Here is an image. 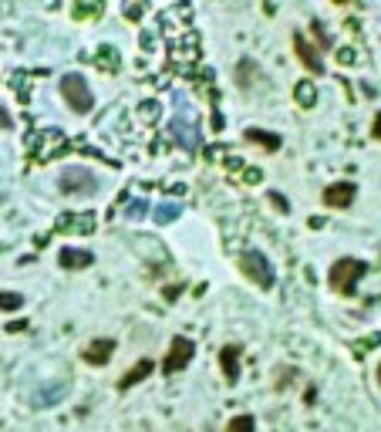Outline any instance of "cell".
Instances as JSON below:
<instances>
[{"mask_svg": "<svg viewBox=\"0 0 381 432\" xmlns=\"http://www.w3.org/2000/svg\"><path fill=\"white\" fill-rule=\"evenodd\" d=\"M368 274V264L365 260H355V257H344V260H338L334 267H330V287L338 294H344V297H355L357 291V280Z\"/></svg>", "mask_w": 381, "mask_h": 432, "instance_id": "cell-1", "label": "cell"}, {"mask_svg": "<svg viewBox=\"0 0 381 432\" xmlns=\"http://www.w3.org/2000/svg\"><path fill=\"white\" fill-rule=\"evenodd\" d=\"M61 95H64V102L71 105L78 115H88L91 108H95V95H91L88 81H85L81 75H64L61 78Z\"/></svg>", "mask_w": 381, "mask_h": 432, "instance_id": "cell-2", "label": "cell"}, {"mask_svg": "<svg viewBox=\"0 0 381 432\" xmlns=\"http://www.w3.org/2000/svg\"><path fill=\"white\" fill-rule=\"evenodd\" d=\"M240 270L254 280L256 287H263V291L273 287V267H270V260L260 254V250H246V254L240 257Z\"/></svg>", "mask_w": 381, "mask_h": 432, "instance_id": "cell-3", "label": "cell"}, {"mask_svg": "<svg viewBox=\"0 0 381 432\" xmlns=\"http://www.w3.org/2000/svg\"><path fill=\"white\" fill-rule=\"evenodd\" d=\"M172 135H176V139L182 142V149H189V153L199 145V125H196V118H192L186 102H179V115H176V122H172Z\"/></svg>", "mask_w": 381, "mask_h": 432, "instance_id": "cell-4", "label": "cell"}, {"mask_svg": "<svg viewBox=\"0 0 381 432\" xmlns=\"http://www.w3.org/2000/svg\"><path fill=\"white\" fill-rule=\"evenodd\" d=\"M58 186H61V192H78V196H91V192L98 190L95 176H91L85 165H71V169H64L61 179H58Z\"/></svg>", "mask_w": 381, "mask_h": 432, "instance_id": "cell-5", "label": "cell"}, {"mask_svg": "<svg viewBox=\"0 0 381 432\" xmlns=\"http://www.w3.org/2000/svg\"><path fill=\"white\" fill-rule=\"evenodd\" d=\"M192 341L189 338H172V344H169V355H165V361H162V371L165 375H176L179 369H186L192 361Z\"/></svg>", "mask_w": 381, "mask_h": 432, "instance_id": "cell-6", "label": "cell"}, {"mask_svg": "<svg viewBox=\"0 0 381 432\" xmlns=\"http://www.w3.org/2000/svg\"><path fill=\"white\" fill-rule=\"evenodd\" d=\"M98 227V216L95 213H61L58 216V223H54V230L58 233H91V230Z\"/></svg>", "mask_w": 381, "mask_h": 432, "instance_id": "cell-7", "label": "cell"}, {"mask_svg": "<svg viewBox=\"0 0 381 432\" xmlns=\"http://www.w3.org/2000/svg\"><path fill=\"white\" fill-rule=\"evenodd\" d=\"M293 51H297V58H301V64H304V68H310L314 75H324V61H320L318 48H310V44H307V38L301 34V31L293 34Z\"/></svg>", "mask_w": 381, "mask_h": 432, "instance_id": "cell-8", "label": "cell"}, {"mask_svg": "<svg viewBox=\"0 0 381 432\" xmlns=\"http://www.w3.org/2000/svg\"><path fill=\"white\" fill-rule=\"evenodd\" d=\"M112 351H115V341H112V338H98V341H88V344H85L81 358H85L88 365H108V361H112Z\"/></svg>", "mask_w": 381, "mask_h": 432, "instance_id": "cell-9", "label": "cell"}, {"mask_svg": "<svg viewBox=\"0 0 381 432\" xmlns=\"http://www.w3.org/2000/svg\"><path fill=\"white\" fill-rule=\"evenodd\" d=\"M351 200H355V182H334L324 190V203L330 210H344V206H351Z\"/></svg>", "mask_w": 381, "mask_h": 432, "instance_id": "cell-10", "label": "cell"}, {"mask_svg": "<svg viewBox=\"0 0 381 432\" xmlns=\"http://www.w3.org/2000/svg\"><path fill=\"white\" fill-rule=\"evenodd\" d=\"M58 260H61V267H68V270H85L95 264V254H91V250H75V247H68V250H61Z\"/></svg>", "mask_w": 381, "mask_h": 432, "instance_id": "cell-11", "label": "cell"}, {"mask_svg": "<svg viewBox=\"0 0 381 432\" xmlns=\"http://www.w3.org/2000/svg\"><path fill=\"white\" fill-rule=\"evenodd\" d=\"M219 365H223V375H226V381L240 379V348H236V344H226V348L219 351Z\"/></svg>", "mask_w": 381, "mask_h": 432, "instance_id": "cell-12", "label": "cell"}, {"mask_svg": "<svg viewBox=\"0 0 381 432\" xmlns=\"http://www.w3.org/2000/svg\"><path fill=\"white\" fill-rule=\"evenodd\" d=\"M149 375H152V361H149V358H142L139 365H135V369H128L125 375L118 379V389L125 392V389H132V385H139V381H142V379H149Z\"/></svg>", "mask_w": 381, "mask_h": 432, "instance_id": "cell-13", "label": "cell"}, {"mask_svg": "<svg viewBox=\"0 0 381 432\" xmlns=\"http://www.w3.org/2000/svg\"><path fill=\"white\" fill-rule=\"evenodd\" d=\"M243 135H246L250 145H263L267 153H277V149H280V135H273V132H263V128H246Z\"/></svg>", "mask_w": 381, "mask_h": 432, "instance_id": "cell-14", "label": "cell"}, {"mask_svg": "<svg viewBox=\"0 0 381 432\" xmlns=\"http://www.w3.org/2000/svg\"><path fill=\"white\" fill-rule=\"evenodd\" d=\"M293 98H297L301 108H314V105H318V88H314V81H297Z\"/></svg>", "mask_w": 381, "mask_h": 432, "instance_id": "cell-15", "label": "cell"}, {"mask_svg": "<svg viewBox=\"0 0 381 432\" xmlns=\"http://www.w3.org/2000/svg\"><path fill=\"white\" fill-rule=\"evenodd\" d=\"M95 64H102V68L115 71V68H118V51H115L112 44H105V48H98V58H95Z\"/></svg>", "mask_w": 381, "mask_h": 432, "instance_id": "cell-16", "label": "cell"}, {"mask_svg": "<svg viewBox=\"0 0 381 432\" xmlns=\"http://www.w3.org/2000/svg\"><path fill=\"white\" fill-rule=\"evenodd\" d=\"M102 4H75L71 7V17H78V21H85V17H102Z\"/></svg>", "mask_w": 381, "mask_h": 432, "instance_id": "cell-17", "label": "cell"}, {"mask_svg": "<svg viewBox=\"0 0 381 432\" xmlns=\"http://www.w3.org/2000/svg\"><path fill=\"white\" fill-rule=\"evenodd\" d=\"M179 213H182V206H179V203H162V206H155V220H159V223H172V220H176Z\"/></svg>", "mask_w": 381, "mask_h": 432, "instance_id": "cell-18", "label": "cell"}, {"mask_svg": "<svg viewBox=\"0 0 381 432\" xmlns=\"http://www.w3.org/2000/svg\"><path fill=\"white\" fill-rule=\"evenodd\" d=\"M256 429V422L254 416H236V419H229L226 432H254Z\"/></svg>", "mask_w": 381, "mask_h": 432, "instance_id": "cell-19", "label": "cell"}, {"mask_svg": "<svg viewBox=\"0 0 381 432\" xmlns=\"http://www.w3.org/2000/svg\"><path fill=\"white\" fill-rule=\"evenodd\" d=\"M24 304V297L14 291H0V311H17V307Z\"/></svg>", "mask_w": 381, "mask_h": 432, "instance_id": "cell-20", "label": "cell"}, {"mask_svg": "<svg viewBox=\"0 0 381 432\" xmlns=\"http://www.w3.org/2000/svg\"><path fill=\"white\" fill-rule=\"evenodd\" d=\"M145 213H149V203H132L125 210V216H132V220H139V216H145Z\"/></svg>", "mask_w": 381, "mask_h": 432, "instance_id": "cell-21", "label": "cell"}, {"mask_svg": "<svg viewBox=\"0 0 381 432\" xmlns=\"http://www.w3.org/2000/svg\"><path fill=\"white\" fill-rule=\"evenodd\" d=\"M338 61H341V64H357V51L344 48V51H338Z\"/></svg>", "mask_w": 381, "mask_h": 432, "instance_id": "cell-22", "label": "cell"}, {"mask_svg": "<svg viewBox=\"0 0 381 432\" xmlns=\"http://www.w3.org/2000/svg\"><path fill=\"white\" fill-rule=\"evenodd\" d=\"M142 118H152V122H155V118H159V105L145 102V105H142Z\"/></svg>", "mask_w": 381, "mask_h": 432, "instance_id": "cell-23", "label": "cell"}, {"mask_svg": "<svg viewBox=\"0 0 381 432\" xmlns=\"http://www.w3.org/2000/svg\"><path fill=\"white\" fill-rule=\"evenodd\" d=\"M270 200H273V206H277V210H291V206H287V200H283V196H277V192H273Z\"/></svg>", "mask_w": 381, "mask_h": 432, "instance_id": "cell-24", "label": "cell"}, {"mask_svg": "<svg viewBox=\"0 0 381 432\" xmlns=\"http://www.w3.org/2000/svg\"><path fill=\"white\" fill-rule=\"evenodd\" d=\"M0 128H11V115L4 112V105H0Z\"/></svg>", "mask_w": 381, "mask_h": 432, "instance_id": "cell-25", "label": "cell"}, {"mask_svg": "<svg viewBox=\"0 0 381 432\" xmlns=\"http://www.w3.org/2000/svg\"><path fill=\"white\" fill-rule=\"evenodd\" d=\"M378 132H381V122H378V115H375V122H371V139H378Z\"/></svg>", "mask_w": 381, "mask_h": 432, "instance_id": "cell-26", "label": "cell"}, {"mask_svg": "<svg viewBox=\"0 0 381 432\" xmlns=\"http://www.w3.org/2000/svg\"><path fill=\"white\" fill-rule=\"evenodd\" d=\"M246 182H260V173L256 169H246Z\"/></svg>", "mask_w": 381, "mask_h": 432, "instance_id": "cell-27", "label": "cell"}]
</instances>
